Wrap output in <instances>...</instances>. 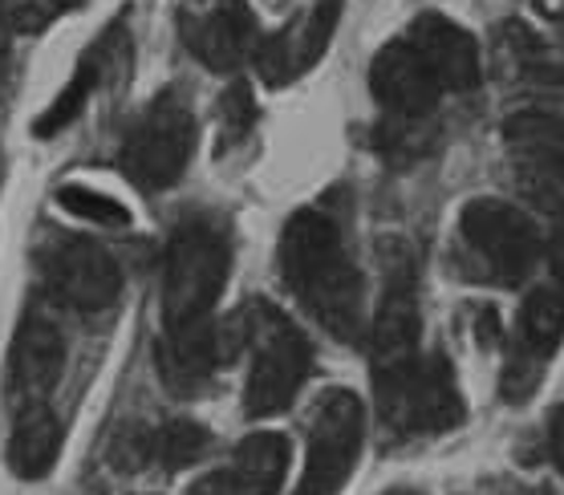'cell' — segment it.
<instances>
[{
  "instance_id": "6da1fadb",
  "label": "cell",
  "mask_w": 564,
  "mask_h": 495,
  "mask_svg": "<svg viewBox=\"0 0 564 495\" xmlns=\"http://www.w3.org/2000/svg\"><path fill=\"white\" fill-rule=\"evenodd\" d=\"M281 277L329 337L346 345L361 342L366 280H361V268L346 256V240H341L334 216L305 207L284 224Z\"/></svg>"
},
{
  "instance_id": "7a4b0ae2",
  "label": "cell",
  "mask_w": 564,
  "mask_h": 495,
  "mask_svg": "<svg viewBox=\"0 0 564 495\" xmlns=\"http://www.w3.org/2000/svg\"><path fill=\"white\" fill-rule=\"evenodd\" d=\"M373 402L394 434H443L467 415L451 362L423 349L373 366Z\"/></svg>"
},
{
  "instance_id": "3957f363",
  "label": "cell",
  "mask_w": 564,
  "mask_h": 495,
  "mask_svg": "<svg viewBox=\"0 0 564 495\" xmlns=\"http://www.w3.org/2000/svg\"><path fill=\"white\" fill-rule=\"evenodd\" d=\"M245 342L252 345V369L245 386V410L269 419L293 407L296 390L313 369V345L281 309L252 305L245 313Z\"/></svg>"
},
{
  "instance_id": "277c9868",
  "label": "cell",
  "mask_w": 564,
  "mask_h": 495,
  "mask_svg": "<svg viewBox=\"0 0 564 495\" xmlns=\"http://www.w3.org/2000/svg\"><path fill=\"white\" fill-rule=\"evenodd\" d=\"M459 252L471 277L520 284L544 256V240L520 207L479 195V200H467L459 212Z\"/></svg>"
},
{
  "instance_id": "5b68a950",
  "label": "cell",
  "mask_w": 564,
  "mask_h": 495,
  "mask_svg": "<svg viewBox=\"0 0 564 495\" xmlns=\"http://www.w3.org/2000/svg\"><path fill=\"white\" fill-rule=\"evenodd\" d=\"M231 272L228 240L207 224H187L163 265V330L204 325L216 313Z\"/></svg>"
},
{
  "instance_id": "8992f818",
  "label": "cell",
  "mask_w": 564,
  "mask_h": 495,
  "mask_svg": "<svg viewBox=\"0 0 564 495\" xmlns=\"http://www.w3.org/2000/svg\"><path fill=\"white\" fill-rule=\"evenodd\" d=\"M195 154V118L180 94L163 89L122 142V171L134 187L167 191L180 183Z\"/></svg>"
},
{
  "instance_id": "52a82bcc",
  "label": "cell",
  "mask_w": 564,
  "mask_h": 495,
  "mask_svg": "<svg viewBox=\"0 0 564 495\" xmlns=\"http://www.w3.org/2000/svg\"><path fill=\"white\" fill-rule=\"evenodd\" d=\"M366 443V407L358 394H321L308 422V455L293 495H337L349 483Z\"/></svg>"
},
{
  "instance_id": "ba28073f",
  "label": "cell",
  "mask_w": 564,
  "mask_h": 495,
  "mask_svg": "<svg viewBox=\"0 0 564 495\" xmlns=\"http://www.w3.org/2000/svg\"><path fill=\"white\" fill-rule=\"evenodd\" d=\"M370 94L386 118V130H414L435 115L443 86L411 41L398 37L373 53Z\"/></svg>"
},
{
  "instance_id": "9c48e42d",
  "label": "cell",
  "mask_w": 564,
  "mask_h": 495,
  "mask_svg": "<svg viewBox=\"0 0 564 495\" xmlns=\"http://www.w3.org/2000/svg\"><path fill=\"white\" fill-rule=\"evenodd\" d=\"M564 342V289H532L520 305V325L508 345L500 390L508 402H528L536 394L552 354Z\"/></svg>"
},
{
  "instance_id": "30bf717a",
  "label": "cell",
  "mask_w": 564,
  "mask_h": 495,
  "mask_svg": "<svg viewBox=\"0 0 564 495\" xmlns=\"http://www.w3.org/2000/svg\"><path fill=\"white\" fill-rule=\"evenodd\" d=\"M386 268V292L382 305L370 321V354L373 366L378 362H394L419 349V333H423V318H419V265L406 240H390L386 236L378 244Z\"/></svg>"
},
{
  "instance_id": "8fae6325",
  "label": "cell",
  "mask_w": 564,
  "mask_h": 495,
  "mask_svg": "<svg viewBox=\"0 0 564 495\" xmlns=\"http://www.w3.org/2000/svg\"><path fill=\"white\" fill-rule=\"evenodd\" d=\"M183 45L216 74H231L257 53L260 21L248 0H204L180 13Z\"/></svg>"
},
{
  "instance_id": "7c38bea8",
  "label": "cell",
  "mask_w": 564,
  "mask_h": 495,
  "mask_svg": "<svg viewBox=\"0 0 564 495\" xmlns=\"http://www.w3.org/2000/svg\"><path fill=\"white\" fill-rule=\"evenodd\" d=\"M337 21H341V0H317L305 17H296L293 25H284L272 37H260L257 53H252L260 82L264 86H289L301 74H308L329 50Z\"/></svg>"
},
{
  "instance_id": "4fadbf2b",
  "label": "cell",
  "mask_w": 564,
  "mask_h": 495,
  "mask_svg": "<svg viewBox=\"0 0 564 495\" xmlns=\"http://www.w3.org/2000/svg\"><path fill=\"white\" fill-rule=\"evenodd\" d=\"M520 179L536 191L549 212H564V115L528 110L512 115L503 127Z\"/></svg>"
},
{
  "instance_id": "5bb4252c",
  "label": "cell",
  "mask_w": 564,
  "mask_h": 495,
  "mask_svg": "<svg viewBox=\"0 0 564 495\" xmlns=\"http://www.w3.org/2000/svg\"><path fill=\"white\" fill-rule=\"evenodd\" d=\"M45 280L53 297H62L65 305L82 313L110 309L122 292V268L102 244L94 240H62L45 256Z\"/></svg>"
},
{
  "instance_id": "9a60e30c",
  "label": "cell",
  "mask_w": 564,
  "mask_h": 495,
  "mask_svg": "<svg viewBox=\"0 0 564 495\" xmlns=\"http://www.w3.org/2000/svg\"><path fill=\"white\" fill-rule=\"evenodd\" d=\"M419 57L431 65L438 77L443 94H471L484 82V57H479V41L463 25H455L443 13H419L406 29Z\"/></svg>"
},
{
  "instance_id": "2e32d148",
  "label": "cell",
  "mask_w": 564,
  "mask_h": 495,
  "mask_svg": "<svg viewBox=\"0 0 564 495\" xmlns=\"http://www.w3.org/2000/svg\"><path fill=\"white\" fill-rule=\"evenodd\" d=\"M65 369V342L50 321L29 318L13 337V357H9V374H13L17 398H25L29 407H41L62 381Z\"/></svg>"
},
{
  "instance_id": "e0dca14e",
  "label": "cell",
  "mask_w": 564,
  "mask_h": 495,
  "mask_svg": "<svg viewBox=\"0 0 564 495\" xmlns=\"http://www.w3.org/2000/svg\"><path fill=\"white\" fill-rule=\"evenodd\" d=\"M62 455V422L45 407H29L9 439V467L21 480H45Z\"/></svg>"
},
{
  "instance_id": "ac0fdd59",
  "label": "cell",
  "mask_w": 564,
  "mask_h": 495,
  "mask_svg": "<svg viewBox=\"0 0 564 495\" xmlns=\"http://www.w3.org/2000/svg\"><path fill=\"white\" fill-rule=\"evenodd\" d=\"M284 475H289V439L284 434L257 431L236 446V471H231V480L240 483L245 495H276Z\"/></svg>"
},
{
  "instance_id": "d6986e66",
  "label": "cell",
  "mask_w": 564,
  "mask_h": 495,
  "mask_svg": "<svg viewBox=\"0 0 564 495\" xmlns=\"http://www.w3.org/2000/svg\"><path fill=\"white\" fill-rule=\"evenodd\" d=\"M500 57L528 86H561L564 82V62H556L549 45L540 37H532L524 25H503Z\"/></svg>"
},
{
  "instance_id": "ffe728a7",
  "label": "cell",
  "mask_w": 564,
  "mask_h": 495,
  "mask_svg": "<svg viewBox=\"0 0 564 495\" xmlns=\"http://www.w3.org/2000/svg\"><path fill=\"white\" fill-rule=\"evenodd\" d=\"M94 86H98V62L94 57H82V65L74 69V77L62 86V94L50 103V110L41 118H33V139H53V134H62L77 115H82V106L90 103Z\"/></svg>"
},
{
  "instance_id": "44dd1931",
  "label": "cell",
  "mask_w": 564,
  "mask_h": 495,
  "mask_svg": "<svg viewBox=\"0 0 564 495\" xmlns=\"http://www.w3.org/2000/svg\"><path fill=\"white\" fill-rule=\"evenodd\" d=\"M207 443H212L207 427H199L192 419H175L167 427L151 431V463H159L163 471H183L204 459Z\"/></svg>"
},
{
  "instance_id": "7402d4cb",
  "label": "cell",
  "mask_w": 564,
  "mask_h": 495,
  "mask_svg": "<svg viewBox=\"0 0 564 495\" xmlns=\"http://www.w3.org/2000/svg\"><path fill=\"white\" fill-rule=\"evenodd\" d=\"M57 204H62L69 216L90 219V224H106V228H122V224H130V207L118 204L115 195H106V191L69 183V187L57 191Z\"/></svg>"
},
{
  "instance_id": "603a6c76",
  "label": "cell",
  "mask_w": 564,
  "mask_h": 495,
  "mask_svg": "<svg viewBox=\"0 0 564 495\" xmlns=\"http://www.w3.org/2000/svg\"><path fill=\"white\" fill-rule=\"evenodd\" d=\"M219 122L231 134V142L245 139L248 130H252V122H257V98H252L248 82H231L224 89V98H219Z\"/></svg>"
},
{
  "instance_id": "cb8c5ba5",
  "label": "cell",
  "mask_w": 564,
  "mask_h": 495,
  "mask_svg": "<svg viewBox=\"0 0 564 495\" xmlns=\"http://www.w3.org/2000/svg\"><path fill=\"white\" fill-rule=\"evenodd\" d=\"M77 4H86V0H13L9 4V21L17 29H41L50 21L53 13H62V9H77Z\"/></svg>"
},
{
  "instance_id": "d4e9b609",
  "label": "cell",
  "mask_w": 564,
  "mask_h": 495,
  "mask_svg": "<svg viewBox=\"0 0 564 495\" xmlns=\"http://www.w3.org/2000/svg\"><path fill=\"white\" fill-rule=\"evenodd\" d=\"M110 463L118 471H139L142 463H151V434L147 431H127L118 434L110 446Z\"/></svg>"
},
{
  "instance_id": "484cf974",
  "label": "cell",
  "mask_w": 564,
  "mask_h": 495,
  "mask_svg": "<svg viewBox=\"0 0 564 495\" xmlns=\"http://www.w3.org/2000/svg\"><path fill=\"white\" fill-rule=\"evenodd\" d=\"M467 313H471V325H475V342L484 345V349H491V345L500 342L503 337V325H500V313H496V309L491 305H479V301H475V305H467Z\"/></svg>"
},
{
  "instance_id": "4316f807",
  "label": "cell",
  "mask_w": 564,
  "mask_h": 495,
  "mask_svg": "<svg viewBox=\"0 0 564 495\" xmlns=\"http://www.w3.org/2000/svg\"><path fill=\"white\" fill-rule=\"evenodd\" d=\"M544 256H549L556 284L564 289V212H552V232H549V244H544Z\"/></svg>"
},
{
  "instance_id": "83f0119b",
  "label": "cell",
  "mask_w": 564,
  "mask_h": 495,
  "mask_svg": "<svg viewBox=\"0 0 564 495\" xmlns=\"http://www.w3.org/2000/svg\"><path fill=\"white\" fill-rule=\"evenodd\" d=\"M192 495H245V492H240V483L231 480V471H216V475H204V480L195 483Z\"/></svg>"
},
{
  "instance_id": "f1b7e54d",
  "label": "cell",
  "mask_w": 564,
  "mask_h": 495,
  "mask_svg": "<svg viewBox=\"0 0 564 495\" xmlns=\"http://www.w3.org/2000/svg\"><path fill=\"white\" fill-rule=\"evenodd\" d=\"M549 451H552V463L564 471V407L552 410V422H549Z\"/></svg>"
},
{
  "instance_id": "f546056e",
  "label": "cell",
  "mask_w": 564,
  "mask_h": 495,
  "mask_svg": "<svg viewBox=\"0 0 564 495\" xmlns=\"http://www.w3.org/2000/svg\"><path fill=\"white\" fill-rule=\"evenodd\" d=\"M536 4L540 17H549V21H564V0H532Z\"/></svg>"
},
{
  "instance_id": "4dcf8cb0",
  "label": "cell",
  "mask_w": 564,
  "mask_h": 495,
  "mask_svg": "<svg viewBox=\"0 0 564 495\" xmlns=\"http://www.w3.org/2000/svg\"><path fill=\"white\" fill-rule=\"evenodd\" d=\"M4 62H9V25L0 21V74H4Z\"/></svg>"
},
{
  "instance_id": "1f68e13d",
  "label": "cell",
  "mask_w": 564,
  "mask_h": 495,
  "mask_svg": "<svg viewBox=\"0 0 564 495\" xmlns=\"http://www.w3.org/2000/svg\"><path fill=\"white\" fill-rule=\"evenodd\" d=\"M390 495H419V492H390Z\"/></svg>"
}]
</instances>
